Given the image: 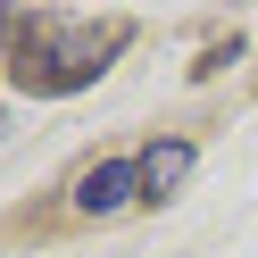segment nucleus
Instances as JSON below:
<instances>
[{
    "label": "nucleus",
    "mask_w": 258,
    "mask_h": 258,
    "mask_svg": "<svg viewBox=\"0 0 258 258\" xmlns=\"http://www.w3.org/2000/svg\"><path fill=\"white\" fill-rule=\"evenodd\" d=\"M134 200H142V158H100V167L75 175V208L84 217H117Z\"/></svg>",
    "instance_id": "nucleus-2"
},
{
    "label": "nucleus",
    "mask_w": 258,
    "mask_h": 258,
    "mask_svg": "<svg viewBox=\"0 0 258 258\" xmlns=\"http://www.w3.org/2000/svg\"><path fill=\"white\" fill-rule=\"evenodd\" d=\"M183 175H191V142H150L142 150V200H167Z\"/></svg>",
    "instance_id": "nucleus-3"
},
{
    "label": "nucleus",
    "mask_w": 258,
    "mask_h": 258,
    "mask_svg": "<svg viewBox=\"0 0 258 258\" xmlns=\"http://www.w3.org/2000/svg\"><path fill=\"white\" fill-rule=\"evenodd\" d=\"M17 34H25V17H17V9H9V0H0V58L17 50Z\"/></svg>",
    "instance_id": "nucleus-4"
},
{
    "label": "nucleus",
    "mask_w": 258,
    "mask_h": 258,
    "mask_svg": "<svg viewBox=\"0 0 258 258\" xmlns=\"http://www.w3.org/2000/svg\"><path fill=\"white\" fill-rule=\"evenodd\" d=\"M0 134H9V117H0Z\"/></svg>",
    "instance_id": "nucleus-5"
},
{
    "label": "nucleus",
    "mask_w": 258,
    "mask_h": 258,
    "mask_svg": "<svg viewBox=\"0 0 258 258\" xmlns=\"http://www.w3.org/2000/svg\"><path fill=\"white\" fill-rule=\"evenodd\" d=\"M125 42H134L125 17H25L17 50H9V75H17V92H34V100H67V92L100 84V75L117 67Z\"/></svg>",
    "instance_id": "nucleus-1"
}]
</instances>
